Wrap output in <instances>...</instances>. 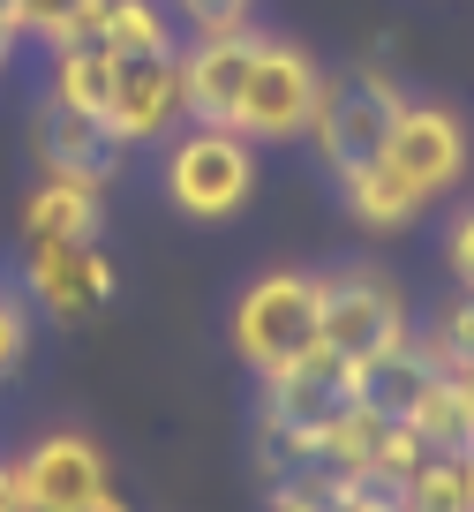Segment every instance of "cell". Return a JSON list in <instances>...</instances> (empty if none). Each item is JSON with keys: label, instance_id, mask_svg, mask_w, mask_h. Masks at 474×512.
I'll return each mask as SVG.
<instances>
[{"label": "cell", "instance_id": "6da1fadb", "mask_svg": "<svg viewBox=\"0 0 474 512\" xmlns=\"http://www.w3.org/2000/svg\"><path fill=\"white\" fill-rule=\"evenodd\" d=\"M158 181H166V204L181 219H234L256 196V144L241 128H211V121H181L166 136V159H158Z\"/></svg>", "mask_w": 474, "mask_h": 512}, {"label": "cell", "instance_id": "7a4b0ae2", "mask_svg": "<svg viewBox=\"0 0 474 512\" xmlns=\"http://www.w3.org/2000/svg\"><path fill=\"white\" fill-rule=\"evenodd\" d=\"M399 106H407V91H399V76L384 61H354L347 76H324V98H316V121H309V144L324 159V174L347 181L369 159H384Z\"/></svg>", "mask_w": 474, "mask_h": 512}, {"label": "cell", "instance_id": "3957f363", "mask_svg": "<svg viewBox=\"0 0 474 512\" xmlns=\"http://www.w3.org/2000/svg\"><path fill=\"white\" fill-rule=\"evenodd\" d=\"M316 317H324V287H316V272H264L249 279V287L234 294V354L256 369V377H271V369L301 362V354H316Z\"/></svg>", "mask_w": 474, "mask_h": 512}, {"label": "cell", "instance_id": "277c9868", "mask_svg": "<svg viewBox=\"0 0 474 512\" xmlns=\"http://www.w3.org/2000/svg\"><path fill=\"white\" fill-rule=\"evenodd\" d=\"M324 287V317H316V347L339 354V362H369V354L414 339V317H407V294L392 287V272L377 264H339V272H316Z\"/></svg>", "mask_w": 474, "mask_h": 512}, {"label": "cell", "instance_id": "5b68a950", "mask_svg": "<svg viewBox=\"0 0 474 512\" xmlns=\"http://www.w3.org/2000/svg\"><path fill=\"white\" fill-rule=\"evenodd\" d=\"M316 98H324V68L294 46V38H271L256 46L249 61V83H241V106H234V128L249 144H301L316 121Z\"/></svg>", "mask_w": 474, "mask_h": 512}, {"label": "cell", "instance_id": "8992f818", "mask_svg": "<svg viewBox=\"0 0 474 512\" xmlns=\"http://www.w3.org/2000/svg\"><path fill=\"white\" fill-rule=\"evenodd\" d=\"M467 121H459L444 98H407L392 121V144H384V166H392L399 181H407L422 204H437V196H452L459 181H467Z\"/></svg>", "mask_w": 474, "mask_h": 512}, {"label": "cell", "instance_id": "52a82bcc", "mask_svg": "<svg viewBox=\"0 0 474 512\" xmlns=\"http://www.w3.org/2000/svg\"><path fill=\"white\" fill-rule=\"evenodd\" d=\"M189 121V98H181V46L166 53H121L113 61V98H106V128L113 144H166L174 128Z\"/></svg>", "mask_w": 474, "mask_h": 512}, {"label": "cell", "instance_id": "ba28073f", "mask_svg": "<svg viewBox=\"0 0 474 512\" xmlns=\"http://www.w3.org/2000/svg\"><path fill=\"white\" fill-rule=\"evenodd\" d=\"M23 302L53 324H83L113 302V256L98 241H23Z\"/></svg>", "mask_w": 474, "mask_h": 512}, {"label": "cell", "instance_id": "9c48e42d", "mask_svg": "<svg viewBox=\"0 0 474 512\" xmlns=\"http://www.w3.org/2000/svg\"><path fill=\"white\" fill-rule=\"evenodd\" d=\"M347 407H354V369L339 362V354H324V347L264 377V422H279V430L301 437V445H316Z\"/></svg>", "mask_w": 474, "mask_h": 512}, {"label": "cell", "instance_id": "30bf717a", "mask_svg": "<svg viewBox=\"0 0 474 512\" xmlns=\"http://www.w3.org/2000/svg\"><path fill=\"white\" fill-rule=\"evenodd\" d=\"M31 151H38V166L61 174V181H98V189H106V181L121 174V144H113V128L98 121V113L53 98V91L38 98V113H31Z\"/></svg>", "mask_w": 474, "mask_h": 512}, {"label": "cell", "instance_id": "8fae6325", "mask_svg": "<svg viewBox=\"0 0 474 512\" xmlns=\"http://www.w3.org/2000/svg\"><path fill=\"white\" fill-rule=\"evenodd\" d=\"M264 46V31H211V38H181V98H189V121L234 128L241 83H249V61Z\"/></svg>", "mask_w": 474, "mask_h": 512}, {"label": "cell", "instance_id": "7c38bea8", "mask_svg": "<svg viewBox=\"0 0 474 512\" xmlns=\"http://www.w3.org/2000/svg\"><path fill=\"white\" fill-rule=\"evenodd\" d=\"M16 475H23V505L31 512H76L91 497H106V452L83 430H53L16 460Z\"/></svg>", "mask_w": 474, "mask_h": 512}, {"label": "cell", "instance_id": "4fadbf2b", "mask_svg": "<svg viewBox=\"0 0 474 512\" xmlns=\"http://www.w3.org/2000/svg\"><path fill=\"white\" fill-rule=\"evenodd\" d=\"M98 181H61L46 174L31 196H23V241H98L106 226V204H98Z\"/></svg>", "mask_w": 474, "mask_h": 512}, {"label": "cell", "instance_id": "5bb4252c", "mask_svg": "<svg viewBox=\"0 0 474 512\" xmlns=\"http://www.w3.org/2000/svg\"><path fill=\"white\" fill-rule=\"evenodd\" d=\"M429 377H437L429 347H422V339H399V347H384V354H369V362H354V400L377 407V415H392V422H407L414 400L429 392Z\"/></svg>", "mask_w": 474, "mask_h": 512}, {"label": "cell", "instance_id": "9a60e30c", "mask_svg": "<svg viewBox=\"0 0 474 512\" xmlns=\"http://www.w3.org/2000/svg\"><path fill=\"white\" fill-rule=\"evenodd\" d=\"M46 61H53V68H46V91L106 121V98H113V61H121V53H113L106 38H68V46H53Z\"/></svg>", "mask_w": 474, "mask_h": 512}, {"label": "cell", "instance_id": "2e32d148", "mask_svg": "<svg viewBox=\"0 0 474 512\" xmlns=\"http://www.w3.org/2000/svg\"><path fill=\"white\" fill-rule=\"evenodd\" d=\"M339 196H347V211L369 226V234H407V226L429 211V204H422V196H414L384 159H369L362 174H347V181H339Z\"/></svg>", "mask_w": 474, "mask_h": 512}, {"label": "cell", "instance_id": "e0dca14e", "mask_svg": "<svg viewBox=\"0 0 474 512\" xmlns=\"http://www.w3.org/2000/svg\"><path fill=\"white\" fill-rule=\"evenodd\" d=\"M98 38L113 53H166V46H181V23L166 0H106L98 8Z\"/></svg>", "mask_w": 474, "mask_h": 512}, {"label": "cell", "instance_id": "ac0fdd59", "mask_svg": "<svg viewBox=\"0 0 474 512\" xmlns=\"http://www.w3.org/2000/svg\"><path fill=\"white\" fill-rule=\"evenodd\" d=\"M399 497L407 512H474V452H429Z\"/></svg>", "mask_w": 474, "mask_h": 512}, {"label": "cell", "instance_id": "d6986e66", "mask_svg": "<svg viewBox=\"0 0 474 512\" xmlns=\"http://www.w3.org/2000/svg\"><path fill=\"white\" fill-rule=\"evenodd\" d=\"M98 8L106 0H16L8 8V31L16 38H38V46H68V38H98Z\"/></svg>", "mask_w": 474, "mask_h": 512}, {"label": "cell", "instance_id": "ffe728a7", "mask_svg": "<svg viewBox=\"0 0 474 512\" xmlns=\"http://www.w3.org/2000/svg\"><path fill=\"white\" fill-rule=\"evenodd\" d=\"M429 347V362L437 369H467L474 362V294L459 287V302H444L437 317H429V332H414Z\"/></svg>", "mask_w": 474, "mask_h": 512}, {"label": "cell", "instance_id": "44dd1931", "mask_svg": "<svg viewBox=\"0 0 474 512\" xmlns=\"http://www.w3.org/2000/svg\"><path fill=\"white\" fill-rule=\"evenodd\" d=\"M23 354H31V302L16 279H0V384L23 369Z\"/></svg>", "mask_w": 474, "mask_h": 512}, {"label": "cell", "instance_id": "7402d4cb", "mask_svg": "<svg viewBox=\"0 0 474 512\" xmlns=\"http://www.w3.org/2000/svg\"><path fill=\"white\" fill-rule=\"evenodd\" d=\"M166 8H174V23L189 38H211V31H241L256 0H166Z\"/></svg>", "mask_w": 474, "mask_h": 512}, {"label": "cell", "instance_id": "603a6c76", "mask_svg": "<svg viewBox=\"0 0 474 512\" xmlns=\"http://www.w3.org/2000/svg\"><path fill=\"white\" fill-rule=\"evenodd\" d=\"M444 272H452V279H459V287H467V294H474V204H467V211H459V219H452V226H444Z\"/></svg>", "mask_w": 474, "mask_h": 512}, {"label": "cell", "instance_id": "cb8c5ba5", "mask_svg": "<svg viewBox=\"0 0 474 512\" xmlns=\"http://www.w3.org/2000/svg\"><path fill=\"white\" fill-rule=\"evenodd\" d=\"M0 512H31V505H23V475H16V460H0Z\"/></svg>", "mask_w": 474, "mask_h": 512}, {"label": "cell", "instance_id": "d4e9b609", "mask_svg": "<svg viewBox=\"0 0 474 512\" xmlns=\"http://www.w3.org/2000/svg\"><path fill=\"white\" fill-rule=\"evenodd\" d=\"M8 61H16V31H8V16H0V76H8Z\"/></svg>", "mask_w": 474, "mask_h": 512}, {"label": "cell", "instance_id": "484cf974", "mask_svg": "<svg viewBox=\"0 0 474 512\" xmlns=\"http://www.w3.org/2000/svg\"><path fill=\"white\" fill-rule=\"evenodd\" d=\"M76 512H128V505H121V497L106 490V497H91V505H76Z\"/></svg>", "mask_w": 474, "mask_h": 512}, {"label": "cell", "instance_id": "4316f807", "mask_svg": "<svg viewBox=\"0 0 474 512\" xmlns=\"http://www.w3.org/2000/svg\"><path fill=\"white\" fill-rule=\"evenodd\" d=\"M8 8H16V0H0V16H8Z\"/></svg>", "mask_w": 474, "mask_h": 512}, {"label": "cell", "instance_id": "83f0119b", "mask_svg": "<svg viewBox=\"0 0 474 512\" xmlns=\"http://www.w3.org/2000/svg\"><path fill=\"white\" fill-rule=\"evenodd\" d=\"M467 369H474V362H467Z\"/></svg>", "mask_w": 474, "mask_h": 512}]
</instances>
